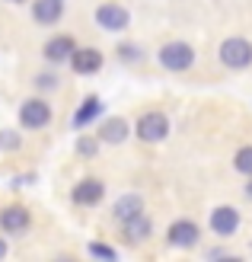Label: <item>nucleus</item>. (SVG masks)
Returning a JSON list of instances; mask_svg holds the SVG:
<instances>
[{
	"instance_id": "nucleus-1",
	"label": "nucleus",
	"mask_w": 252,
	"mask_h": 262,
	"mask_svg": "<svg viewBox=\"0 0 252 262\" xmlns=\"http://www.w3.org/2000/svg\"><path fill=\"white\" fill-rule=\"evenodd\" d=\"M156 61H160V68L169 71V74H185L195 64V48L189 42H182V38H176V42H166L156 51Z\"/></svg>"
},
{
	"instance_id": "nucleus-2",
	"label": "nucleus",
	"mask_w": 252,
	"mask_h": 262,
	"mask_svg": "<svg viewBox=\"0 0 252 262\" xmlns=\"http://www.w3.org/2000/svg\"><path fill=\"white\" fill-rule=\"evenodd\" d=\"M220 64L223 68H230V71H243L252 64V42L243 35H230V38H223L220 42Z\"/></svg>"
},
{
	"instance_id": "nucleus-3",
	"label": "nucleus",
	"mask_w": 252,
	"mask_h": 262,
	"mask_svg": "<svg viewBox=\"0 0 252 262\" xmlns=\"http://www.w3.org/2000/svg\"><path fill=\"white\" fill-rule=\"evenodd\" d=\"M51 102L42 99V96H32V99H22V106H19V125L26 131H38V128H45L51 122Z\"/></svg>"
},
{
	"instance_id": "nucleus-4",
	"label": "nucleus",
	"mask_w": 252,
	"mask_h": 262,
	"mask_svg": "<svg viewBox=\"0 0 252 262\" xmlns=\"http://www.w3.org/2000/svg\"><path fill=\"white\" fill-rule=\"evenodd\" d=\"M134 135L144 141V144H160L166 135H169V119L163 112H144L138 125H134Z\"/></svg>"
},
{
	"instance_id": "nucleus-5",
	"label": "nucleus",
	"mask_w": 252,
	"mask_h": 262,
	"mask_svg": "<svg viewBox=\"0 0 252 262\" xmlns=\"http://www.w3.org/2000/svg\"><path fill=\"white\" fill-rule=\"evenodd\" d=\"M198 240H201V227L189 217L169 224V230H166V243L176 246V250H192V246H198Z\"/></svg>"
},
{
	"instance_id": "nucleus-6",
	"label": "nucleus",
	"mask_w": 252,
	"mask_h": 262,
	"mask_svg": "<svg viewBox=\"0 0 252 262\" xmlns=\"http://www.w3.org/2000/svg\"><path fill=\"white\" fill-rule=\"evenodd\" d=\"M93 16H96L99 29H105V32H125L131 23V13L122 4H102V7H96Z\"/></svg>"
},
{
	"instance_id": "nucleus-7",
	"label": "nucleus",
	"mask_w": 252,
	"mask_h": 262,
	"mask_svg": "<svg viewBox=\"0 0 252 262\" xmlns=\"http://www.w3.org/2000/svg\"><path fill=\"white\" fill-rule=\"evenodd\" d=\"M102 195H105V182L96 179V176H86V179H80V182L74 186L71 202H74V205H83V208H93V205L102 202Z\"/></svg>"
},
{
	"instance_id": "nucleus-8",
	"label": "nucleus",
	"mask_w": 252,
	"mask_h": 262,
	"mask_svg": "<svg viewBox=\"0 0 252 262\" xmlns=\"http://www.w3.org/2000/svg\"><path fill=\"white\" fill-rule=\"evenodd\" d=\"M211 230L217 233V237H233L236 230H240V211H236L233 205H220L211 211Z\"/></svg>"
},
{
	"instance_id": "nucleus-9",
	"label": "nucleus",
	"mask_w": 252,
	"mask_h": 262,
	"mask_svg": "<svg viewBox=\"0 0 252 262\" xmlns=\"http://www.w3.org/2000/svg\"><path fill=\"white\" fill-rule=\"evenodd\" d=\"M74 48H77V38L74 35H51L48 42L42 45V58L48 64H64L74 55Z\"/></svg>"
},
{
	"instance_id": "nucleus-10",
	"label": "nucleus",
	"mask_w": 252,
	"mask_h": 262,
	"mask_svg": "<svg viewBox=\"0 0 252 262\" xmlns=\"http://www.w3.org/2000/svg\"><path fill=\"white\" fill-rule=\"evenodd\" d=\"M67 61H71L74 74H80V77L99 74V68H102V55H99V51H96V48H80V45L74 48V55H71Z\"/></svg>"
},
{
	"instance_id": "nucleus-11",
	"label": "nucleus",
	"mask_w": 252,
	"mask_h": 262,
	"mask_svg": "<svg viewBox=\"0 0 252 262\" xmlns=\"http://www.w3.org/2000/svg\"><path fill=\"white\" fill-rule=\"evenodd\" d=\"M29 224H32V214L26 211L22 205H7L4 211H0V230L4 233H22Z\"/></svg>"
},
{
	"instance_id": "nucleus-12",
	"label": "nucleus",
	"mask_w": 252,
	"mask_h": 262,
	"mask_svg": "<svg viewBox=\"0 0 252 262\" xmlns=\"http://www.w3.org/2000/svg\"><path fill=\"white\" fill-rule=\"evenodd\" d=\"M131 135V125L122 119V115H112V119H105L96 131L99 144H125V138Z\"/></svg>"
},
{
	"instance_id": "nucleus-13",
	"label": "nucleus",
	"mask_w": 252,
	"mask_h": 262,
	"mask_svg": "<svg viewBox=\"0 0 252 262\" xmlns=\"http://www.w3.org/2000/svg\"><path fill=\"white\" fill-rule=\"evenodd\" d=\"M138 214H144V199L138 192H128V195H122V199L112 205V217L118 221V224H125V221L138 217Z\"/></svg>"
},
{
	"instance_id": "nucleus-14",
	"label": "nucleus",
	"mask_w": 252,
	"mask_h": 262,
	"mask_svg": "<svg viewBox=\"0 0 252 262\" xmlns=\"http://www.w3.org/2000/svg\"><path fill=\"white\" fill-rule=\"evenodd\" d=\"M64 16V0H35L32 4V19L38 26H55Z\"/></svg>"
},
{
	"instance_id": "nucleus-15",
	"label": "nucleus",
	"mask_w": 252,
	"mask_h": 262,
	"mask_svg": "<svg viewBox=\"0 0 252 262\" xmlns=\"http://www.w3.org/2000/svg\"><path fill=\"white\" fill-rule=\"evenodd\" d=\"M122 233H125V240L131 246H138V243H144L153 233V221L147 214H138V217H131V221H125V224H122Z\"/></svg>"
},
{
	"instance_id": "nucleus-16",
	"label": "nucleus",
	"mask_w": 252,
	"mask_h": 262,
	"mask_svg": "<svg viewBox=\"0 0 252 262\" xmlns=\"http://www.w3.org/2000/svg\"><path fill=\"white\" fill-rule=\"evenodd\" d=\"M102 115V99L99 96H86L83 102H80V109L74 112V128H86V125H93Z\"/></svg>"
},
{
	"instance_id": "nucleus-17",
	"label": "nucleus",
	"mask_w": 252,
	"mask_h": 262,
	"mask_svg": "<svg viewBox=\"0 0 252 262\" xmlns=\"http://www.w3.org/2000/svg\"><path fill=\"white\" fill-rule=\"evenodd\" d=\"M32 86L38 90V93H51V90H58V86H61V80H58V74H55V71H42V74H35Z\"/></svg>"
},
{
	"instance_id": "nucleus-18",
	"label": "nucleus",
	"mask_w": 252,
	"mask_h": 262,
	"mask_svg": "<svg viewBox=\"0 0 252 262\" xmlns=\"http://www.w3.org/2000/svg\"><path fill=\"white\" fill-rule=\"evenodd\" d=\"M233 169L243 176H252V147H240L233 157Z\"/></svg>"
},
{
	"instance_id": "nucleus-19",
	"label": "nucleus",
	"mask_w": 252,
	"mask_h": 262,
	"mask_svg": "<svg viewBox=\"0 0 252 262\" xmlns=\"http://www.w3.org/2000/svg\"><path fill=\"white\" fill-rule=\"evenodd\" d=\"M19 147H22V135H16V131H10V128L0 131V154L19 150Z\"/></svg>"
},
{
	"instance_id": "nucleus-20",
	"label": "nucleus",
	"mask_w": 252,
	"mask_h": 262,
	"mask_svg": "<svg viewBox=\"0 0 252 262\" xmlns=\"http://www.w3.org/2000/svg\"><path fill=\"white\" fill-rule=\"evenodd\" d=\"M77 154L86 157V160H89V157H96L99 154V138L96 135H83L80 141H77Z\"/></svg>"
},
{
	"instance_id": "nucleus-21",
	"label": "nucleus",
	"mask_w": 252,
	"mask_h": 262,
	"mask_svg": "<svg viewBox=\"0 0 252 262\" xmlns=\"http://www.w3.org/2000/svg\"><path fill=\"white\" fill-rule=\"evenodd\" d=\"M115 51H118V58H122V61H128V64H134V61H141V58H144L141 45H134V42H122V45H118Z\"/></svg>"
},
{
	"instance_id": "nucleus-22",
	"label": "nucleus",
	"mask_w": 252,
	"mask_h": 262,
	"mask_svg": "<svg viewBox=\"0 0 252 262\" xmlns=\"http://www.w3.org/2000/svg\"><path fill=\"white\" fill-rule=\"evenodd\" d=\"M86 250H89V256H96V259H105V262H115V259H118V253L112 250V246H105V243H89Z\"/></svg>"
},
{
	"instance_id": "nucleus-23",
	"label": "nucleus",
	"mask_w": 252,
	"mask_h": 262,
	"mask_svg": "<svg viewBox=\"0 0 252 262\" xmlns=\"http://www.w3.org/2000/svg\"><path fill=\"white\" fill-rule=\"evenodd\" d=\"M26 182H35V176L29 173V176H13V189H22Z\"/></svg>"
},
{
	"instance_id": "nucleus-24",
	"label": "nucleus",
	"mask_w": 252,
	"mask_h": 262,
	"mask_svg": "<svg viewBox=\"0 0 252 262\" xmlns=\"http://www.w3.org/2000/svg\"><path fill=\"white\" fill-rule=\"evenodd\" d=\"M208 256H211V259H223V256H227V259H233V256H230V253H227V250H211V253H208Z\"/></svg>"
},
{
	"instance_id": "nucleus-25",
	"label": "nucleus",
	"mask_w": 252,
	"mask_h": 262,
	"mask_svg": "<svg viewBox=\"0 0 252 262\" xmlns=\"http://www.w3.org/2000/svg\"><path fill=\"white\" fill-rule=\"evenodd\" d=\"M243 192H246V199L252 202V176H249V182H246V189H243Z\"/></svg>"
},
{
	"instance_id": "nucleus-26",
	"label": "nucleus",
	"mask_w": 252,
	"mask_h": 262,
	"mask_svg": "<svg viewBox=\"0 0 252 262\" xmlns=\"http://www.w3.org/2000/svg\"><path fill=\"white\" fill-rule=\"evenodd\" d=\"M4 256H7V240L0 237V259H4Z\"/></svg>"
},
{
	"instance_id": "nucleus-27",
	"label": "nucleus",
	"mask_w": 252,
	"mask_h": 262,
	"mask_svg": "<svg viewBox=\"0 0 252 262\" xmlns=\"http://www.w3.org/2000/svg\"><path fill=\"white\" fill-rule=\"evenodd\" d=\"M10 4H29V0H10Z\"/></svg>"
}]
</instances>
